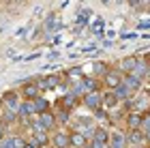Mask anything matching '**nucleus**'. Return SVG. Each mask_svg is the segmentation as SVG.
Here are the masks:
<instances>
[{"mask_svg":"<svg viewBox=\"0 0 150 148\" xmlns=\"http://www.w3.org/2000/svg\"><path fill=\"white\" fill-rule=\"evenodd\" d=\"M148 79H150V60H148Z\"/></svg>","mask_w":150,"mask_h":148,"instance_id":"c756f323","label":"nucleus"},{"mask_svg":"<svg viewBox=\"0 0 150 148\" xmlns=\"http://www.w3.org/2000/svg\"><path fill=\"white\" fill-rule=\"evenodd\" d=\"M64 75H69L73 82H77V79H81L84 77V71L79 69V67H73V69H69V71H64Z\"/></svg>","mask_w":150,"mask_h":148,"instance_id":"393cba45","label":"nucleus"},{"mask_svg":"<svg viewBox=\"0 0 150 148\" xmlns=\"http://www.w3.org/2000/svg\"><path fill=\"white\" fill-rule=\"evenodd\" d=\"M35 116V105H32V101H19L17 105V120H28Z\"/></svg>","mask_w":150,"mask_h":148,"instance_id":"f8f14e48","label":"nucleus"},{"mask_svg":"<svg viewBox=\"0 0 150 148\" xmlns=\"http://www.w3.org/2000/svg\"><path fill=\"white\" fill-rule=\"evenodd\" d=\"M62 79H64V73H52V75L39 77L35 84L39 86V90L43 92V90H54V88H58V86L62 84Z\"/></svg>","mask_w":150,"mask_h":148,"instance_id":"f257e3e1","label":"nucleus"},{"mask_svg":"<svg viewBox=\"0 0 150 148\" xmlns=\"http://www.w3.org/2000/svg\"><path fill=\"white\" fill-rule=\"evenodd\" d=\"M19 101H22V97H19L17 90H6V92H2V97H0L2 107H6V110H15V112H17Z\"/></svg>","mask_w":150,"mask_h":148,"instance_id":"6e6552de","label":"nucleus"},{"mask_svg":"<svg viewBox=\"0 0 150 148\" xmlns=\"http://www.w3.org/2000/svg\"><path fill=\"white\" fill-rule=\"evenodd\" d=\"M112 92H114V95H116V99H118V101H120V103H127V101H129V99H131V97L135 95V92H133L131 88H129V86H127V84H122V82H120L118 86H116V88H114Z\"/></svg>","mask_w":150,"mask_h":148,"instance_id":"a211bd4d","label":"nucleus"},{"mask_svg":"<svg viewBox=\"0 0 150 148\" xmlns=\"http://www.w3.org/2000/svg\"><path fill=\"white\" fill-rule=\"evenodd\" d=\"M37 120H39V127H41V129H45V131L58 129V123H56V116H54V110L43 112V114H37Z\"/></svg>","mask_w":150,"mask_h":148,"instance_id":"0eeeda50","label":"nucleus"},{"mask_svg":"<svg viewBox=\"0 0 150 148\" xmlns=\"http://www.w3.org/2000/svg\"><path fill=\"white\" fill-rule=\"evenodd\" d=\"M118 105H120V101L116 99L114 92H112V90H103V107H105V110L112 112L114 107H118Z\"/></svg>","mask_w":150,"mask_h":148,"instance_id":"4be33fe9","label":"nucleus"},{"mask_svg":"<svg viewBox=\"0 0 150 148\" xmlns=\"http://www.w3.org/2000/svg\"><path fill=\"white\" fill-rule=\"evenodd\" d=\"M81 105L86 107V110H99V107H103V90H94V92H86L84 97H81Z\"/></svg>","mask_w":150,"mask_h":148,"instance_id":"f03ea898","label":"nucleus"},{"mask_svg":"<svg viewBox=\"0 0 150 148\" xmlns=\"http://www.w3.org/2000/svg\"><path fill=\"white\" fill-rule=\"evenodd\" d=\"M112 69V64H107V62H103V60H97V62H92V73H94V77H103L107 71Z\"/></svg>","mask_w":150,"mask_h":148,"instance_id":"5701e85b","label":"nucleus"},{"mask_svg":"<svg viewBox=\"0 0 150 148\" xmlns=\"http://www.w3.org/2000/svg\"><path fill=\"white\" fill-rule=\"evenodd\" d=\"M24 148H37V146H35V144H32V142H30V140H26V144H24Z\"/></svg>","mask_w":150,"mask_h":148,"instance_id":"c85d7f7f","label":"nucleus"},{"mask_svg":"<svg viewBox=\"0 0 150 148\" xmlns=\"http://www.w3.org/2000/svg\"><path fill=\"white\" fill-rule=\"evenodd\" d=\"M69 133L64 129H54V133L50 135V146L52 148H67L69 146Z\"/></svg>","mask_w":150,"mask_h":148,"instance_id":"423d86ee","label":"nucleus"},{"mask_svg":"<svg viewBox=\"0 0 150 148\" xmlns=\"http://www.w3.org/2000/svg\"><path fill=\"white\" fill-rule=\"evenodd\" d=\"M32 105H35V114H43V112H50L52 110V103L43 95H39V97L32 99Z\"/></svg>","mask_w":150,"mask_h":148,"instance_id":"412c9836","label":"nucleus"},{"mask_svg":"<svg viewBox=\"0 0 150 148\" xmlns=\"http://www.w3.org/2000/svg\"><path fill=\"white\" fill-rule=\"evenodd\" d=\"M122 84H127L129 88H131L133 92H139V90H144V79H139L137 75H133V73H125L122 75Z\"/></svg>","mask_w":150,"mask_h":148,"instance_id":"4468645a","label":"nucleus"},{"mask_svg":"<svg viewBox=\"0 0 150 148\" xmlns=\"http://www.w3.org/2000/svg\"><path fill=\"white\" fill-rule=\"evenodd\" d=\"M142 116H144L142 112H133V110H129V112L125 114V127H127V129H139V125H142Z\"/></svg>","mask_w":150,"mask_h":148,"instance_id":"2eb2a0df","label":"nucleus"},{"mask_svg":"<svg viewBox=\"0 0 150 148\" xmlns=\"http://www.w3.org/2000/svg\"><path fill=\"white\" fill-rule=\"evenodd\" d=\"M144 140H146V146H148V144H150V129L144 133Z\"/></svg>","mask_w":150,"mask_h":148,"instance_id":"cd10ccee","label":"nucleus"},{"mask_svg":"<svg viewBox=\"0 0 150 148\" xmlns=\"http://www.w3.org/2000/svg\"><path fill=\"white\" fill-rule=\"evenodd\" d=\"M79 103H81V99L77 97V95H73L71 90H67L62 97L58 99V103H56V107H64V110H69V112H73V110H77L79 107Z\"/></svg>","mask_w":150,"mask_h":148,"instance_id":"39448f33","label":"nucleus"},{"mask_svg":"<svg viewBox=\"0 0 150 148\" xmlns=\"http://www.w3.org/2000/svg\"><path fill=\"white\" fill-rule=\"evenodd\" d=\"M67 148H71V146H67Z\"/></svg>","mask_w":150,"mask_h":148,"instance_id":"f704fd0d","label":"nucleus"},{"mask_svg":"<svg viewBox=\"0 0 150 148\" xmlns=\"http://www.w3.org/2000/svg\"><path fill=\"white\" fill-rule=\"evenodd\" d=\"M45 148H52V146H45Z\"/></svg>","mask_w":150,"mask_h":148,"instance_id":"473e14b6","label":"nucleus"},{"mask_svg":"<svg viewBox=\"0 0 150 148\" xmlns=\"http://www.w3.org/2000/svg\"><path fill=\"white\" fill-rule=\"evenodd\" d=\"M146 95H148V99H150V90H148V92H146Z\"/></svg>","mask_w":150,"mask_h":148,"instance_id":"2f4dec72","label":"nucleus"},{"mask_svg":"<svg viewBox=\"0 0 150 148\" xmlns=\"http://www.w3.org/2000/svg\"><path fill=\"white\" fill-rule=\"evenodd\" d=\"M125 140H127V146L129 148H144L146 146L144 133H142L139 129H127L125 131Z\"/></svg>","mask_w":150,"mask_h":148,"instance_id":"7ed1b4c3","label":"nucleus"},{"mask_svg":"<svg viewBox=\"0 0 150 148\" xmlns=\"http://www.w3.org/2000/svg\"><path fill=\"white\" fill-rule=\"evenodd\" d=\"M135 62H137V56H125V58H120V62H118V67H116V69L125 75V73H131V71H133Z\"/></svg>","mask_w":150,"mask_h":148,"instance_id":"aec40b11","label":"nucleus"},{"mask_svg":"<svg viewBox=\"0 0 150 148\" xmlns=\"http://www.w3.org/2000/svg\"><path fill=\"white\" fill-rule=\"evenodd\" d=\"M71 114H73V112L64 110V107H56L54 116H56V123H58V127H60V125H67V123H69V120H71Z\"/></svg>","mask_w":150,"mask_h":148,"instance_id":"b1692460","label":"nucleus"},{"mask_svg":"<svg viewBox=\"0 0 150 148\" xmlns=\"http://www.w3.org/2000/svg\"><path fill=\"white\" fill-rule=\"evenodd\" d=\"M90 142L107 144V142H110V131H107L103 125H97V127H94V131H92V135H90Z\"/></svg>","mask_w":150,"mask_h":148,"instance_id":"f3484780","label":"nucleus"},{"mask_svg":"<svg viewBox=\"0 0 150 148\" xmlns=\"http://www.w3.org/2000/svg\"><path fill=\"white\" fill-rule=\"evenodd\" d=\"M120 82H122V73L116 69V67H112V69L107 71L103 77H101V84L105 86V90H114Z\"/></svg>","mask_w":150,"mask_h":148,"instance_id":"20e7f679","label":"nucleus"},{"mask_svg":"<svg viewBox=\"0 0 150 148\" xmlns=\"http://www.w3.org/2000/svg\"><path fill=\"white\" fill-rule=\"evenodd\" d=\"M17 92H19V97H22L24 101H32L35 97H39V95H41L39 86H37L35 82H26V84H24V86H22V88H19Z\"/></svg>","mask_w":150,"mask_h":148,"instance_id":"9b49d317","label":"nucleus"},{"mask_svg":"<svg viewBox=\"0 0 150 148\" xmlns=\"http://www.w3.org/2000/svg\"><path fill=\"white\" fill-rule=\"evenodd\" d=\"M146 114H150V105H148V110H146Z\"/></svg>","mask_w":150,"mask_h":148,"instance_id":"7c9ffc66","label":"nucleus"},{"mask_svg":"<svg viewBox=\"0 0 150 148\" xmlns=\"http://www.w3.org/2000/svg\"><path fill=\"white\" fill-rule=\"evenodd\" d=\"M81 84L86 86V92L103 90V84H101V79H99V77H94V75H84V77H81Z\"/></svg>","mask_w":150,"mask_h":148,"instance_id":"6ab92c4d","label":"nucleus"},{"mask_svg":"<svg viewBox=\"0 0 150 148\" xmlns=\"http://www.w3.org/2000/svg\"><path fill=\"white\" fill-rule=\"evenodd\" d=\"M30 142L35 144L37 148L50 146V131H45V129H32V133H30Z\"/></svg>","mask_w":150,"mask_h":148,"instance_id":"1a4fd4ad","label":"nucleus"},{"mask_svg":"<svg viewBox=\"0 0 150 148\" xmlns=\"http://www.w3.org/2000/svg\"><path fill=\"white\" fill-rule=\"evenodd\" d=\"M107 146L110 148H129L127 140H125V131H120V129L110 131V142H107Z\"/></svg>","mask_w":150,"mask_h":148,"instance_id":"ddd939ff","label":"nucleus"},{"mask_svg":"<svg viewBox=\"0 0 150 148\" xmlns=\"http://www.w3.org/2000/svg\"><path fill=\"white\" fill-rule=\"evenodd\" d=\"M88 140L84 133H79V131H71L69 133V146L71 148H88Z\"/></svg>","mask_w":150,"mask_h":148,"instance_id":"dca6fc26","label":"nucleus"},{"mask_svg":"<svg viewBox=\"0 0 150 148\" xmlns=\"http://www.w3.org/2000/svg\"><path fill=\"white\" fill-rule=\"evenodd\" d=\"M4 135H6V125H4V123H0V140H2Z\"/></svg>","mask_w":150,"mask_h":148,"instance_id":"bb28decb","label":"nucleus"},{"mask_svg":"<svg viewBox=\"0 0 150 148\" xmlns=\"http://www.w3.org/2000/svg\"><path fill=\"white\" fill-rule=\"evenodd\" d=\"M148 60H150V54L148 56H137V62H135V67H133V75H137L139 79H148Z\"/></svg>","mask_w":150,"mask_h":148,"instance_id":"9d476101","label":"nucleus"},{"mask_svg":"<svg viewBox=\"0 0 150 148\" xmlns=\"http://www.w3.org/2000/svg\"><path fill=\"white\" fill-rule=\"evenodd\" d=\"M146 148H150V144H148V146H146Z\"/></svg>","mask_w":150,"mask_h":148,"instance_id":"72a5a7b5","label":"nucleus"},{"mask_svg":"<svg viewBox=\"0 0 150 148\" xmlns=\"http://www.w3.org/2000/svg\"><path fill=\"white\" fill-rule=\"evenodd\" d=\"M150 129V114H144V116H142V125H139V131L142 133H146Z\"/></svg>","mask_w":150,"mask_h":148,"instance_id":"a878e982","label":"nucleus"}]
</instances>
